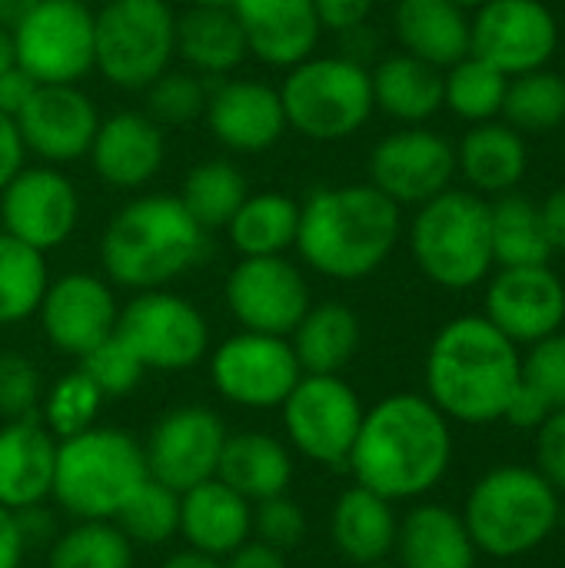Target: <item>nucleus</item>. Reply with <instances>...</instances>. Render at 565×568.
I'll use <instances>...</instances> for the list:
<instances>
[{"instance_id": "obj_1", "label": "nucleus", "mask_w": 565, "mask_h": 568, "mask_svg": "<svg viewBox=\"0 0 565 568\" xmlns=\"http://www.w3.org/2000/svg\"><path fill=\"white\" fill-rule=\"evenodd\" d=\"M453 463L450 419L416 393H393L363 413L346 469L356 486L406 503L436 489Z\"/></svg>"}, {"instance_id": "obj_2", "label": "nucleus", "mask_w": 565, "mask_h": 568, "mask_svg": "<svg viewBox=\"0 0 565 568\" xmlns=\"http://www.w3.org/2000/svg\"><path fill=\"white\" fill-rule=\"evenodd\" d=\"M523 383V349L483 313L450 320L426 353V399L463 426L500 423Z\"/></svg>"}, {"instance_id": "obj_3", "label": "nucleus", "mask_w": 565, "mask_h": 568, "mask_svg": "<svg viewBox=\"0 0 565 568\" xmlns=\"http://www.w3.org/2000/svg\"><path fill=\"white\" fill-rule=\"evenodd\" d=\"M403 236L400 206L373 183L320 186L300 203L296 250L326 280L353 283L376 273Z\"/></svg>"}, {"instance_id": "obj_4", "label": "nucleus", "mask_w": 565, "mask_h": 568, "mask_svg": "<svg viewBox=\"0 0 565 568\" xmlns=\"http://www.w3.org/2000/svg\"><path fill=\"white\" fill-rule=\"evenodd\" d=\"M206 230L180 196H137L117 210L100 236V263L117 286L163 290L203 256Z\"/></svg>"}, {"instance_id": "obj_5", "label": "nucleus", "mask_w": 565, "mask_h": 568, "mask_svg": "<svg viewBox=\"0 0 565 568\" xmlns=\"http://www.w3.org/2000/svg\"><path fill=\"white\" fill-rule=\"evenodd\" d=\"M150 479L143 446L117 426H90L70 439H57L50 499L80 519L113 523L127 499Z\"/></svg>"}, {"instance_id": "obj_6", "label": "nucleus", "mask_w": 565, "mask_h": 568, "mask_svg": "<svg viewBox=\"0 0 565 568\" xmlns=\"http://www.w3.org/2000/svg\"><path fill=\"white\" fill-rule=\"evenodd\" d=\"M463 523L476 552L519 559L556 532L559 493L529 466H496L470 489Z\"/></svg>"}, {"instance_id": "obj_7", "label": "nucleus", "mask_w": 565, "mask_h": 568, "mask_svg": "<svg viewBox=\"0 0 565 568\" xmlns=\"http://www.w3.org/2000/svg\"><path fill=\"white\" fill-rule=\"evenodd\" d=\"M410 253L420 273L443 290L480 286L496 270L490 200L456 186L426 200L410 223Z\"/></svg>"}, {"instance_id": "obj_8", "label": "nucleus", "mask_w": 565, "mask_h": 568, "mask_svg": "<svg viewBox=\"0 0 565 568\" xmlns=\"http://www.w3.org/2000/svg\"><path fill=\"white\" fill-rule=\"evenodd\" d=\"M280 100L286 126L313 143L350 140L376 110L370 70L353 57H306L286 70Z\"/></svg>"}, {"instance_id": "obj_9", "label": "nucleus", "mask_w": 565, "mask_h": 568, "mask_svg": "<svg viewBox=\"0 0 565 568\" xmlns=\"http://www.w3.org/2000/svg\"><path fill=\"white\" fill-rule=\"evenodd\" d=\"M176 57V13L167 0H107L93 10V70L120 90H147Z\"/></svg>"}, {"instance_id": "obj_10", "label": "nucleus", "mask_w": 565, "mask_h": 568, "mask_svg": "<svg viewBox=\"0 0 565 568\" xmlns=\"http://www.w3.org/2000/svg\"><path fill=\"white\" fill-rule=\"evenodd\" d=\"M363 399L343 376L303 373L290 396L280 403L286 443L310 463L346 469L360 423Z\"/></svg>"}, {"instance_id": "obj_11", "label": "nucleus", "mask_w": 565, "mask_h": 568, "mask_svg": "<svg viewBox=\"0 0 565 568\" xmlns=\"http://www.w3.org/2000/svg\"><path fill=\"white\" fill-rule=\"evenodd\" d=\"M113 333L133 349L143 369L157 373L193 369L210 353L206 316L190 300L167 290L137 293L120 310Z\"/></svg>"}, {"instance_id": "obj_12", "label": "nucleus", "mask_w": 565, "mask_h": 568, "mask_svg": "<svg viewBox=\"0 0 565 568\" xmlns=\"http://www.w3.org/2000/svg\"><path fill=\"white\" fill-rule=\"evenodd\" d=\"M10 37L17 67L37 83H77L93 70V10L83 0H37Z\"/></svg>"}, {"instance_id": "obj_13", "label": "nucleus", "mask_w": 565, "mask_h": 568, "mask_svg": "<svg viewBox=\"0 0 565 568\" xmlns=\"http://www.w3.org/2000/svg\"><path fill=\"white\" fill-rule=\"evenodd\" d=\"M559 50V20L546 0H486L470 17V53L506 77L549 67Z\"/></svg>"}, {"instance_id": "obj_14", "label": "nucleus", "mask_w": 565, "mask_h": 568, "mask_svg": "<svg viewBox=\"0 0 565 568\" xmlns=\"http://www.w3.org/2000/svg\"><path fill=\"white\" fill-rule=\"evenodd\" d=\"M303 369L286 336L236 333L210 356V379L216 393L243 409H273L300 383Z\"/></svg>"}, {"instance_id": "obj_15", "label": "nucleus", "mask_w": 565, "mask_h": 568, "mask_svg": "<svg viewBox=\"0 0 565 568\" xmlns=\"http://www.w3.org/2000/svg\"><path fill=\"white\" fill-rule=\"evenodd\" d=\"M223 296L243 329L266 336H290L313 306L300 266L286 256H240Z\"/></svg>"}, {"instance_id": "obj_16", "label": "nucleus", "mask_w": 565, "mask_h": 568, "mask_svg": "<svg viewBox=\"0 0 565 568\" xmlns=\"http://www.w3.org/2000/svg\"><path fill=\"white\" fill-rule=\"evenodd\" d=\"M456 180V146L426 126H403L370 153V183L396 206H423Z\"/></svg>"}, {"instance_id": "obj_17", "label": "nucleus", "mask_w": 565, "mask_h": 568, "mask_svg": "<svg viewBox=\"0 0 565 568\" xmlns=\"http://www.w3.org/2000/svg\"><path fill=\"white\" fill-rule=\"evenodd\" d=\"M3 233L50 253L70 240L80 220V193L57 166H20L0 190Z\"/></svg>"}, {"instance_id": "obj_18", "label": "nucleus", "mask_w": 565, "mask_h": 568, "mask_svg": "<svg viewBox=\"0 0 565 568\" xmlns=\"http://www.w3.org/2000/svg\"><path fill=\"white\" fill-rule=\"evenodd\" d=\"M226 426L210 406H176L147 436L143 459L150 479L173 493H186L196 483L216 476Z\"/></svg>"}, {"instance_id": "obj_19", "label": "nucleus", "mask_w": 565, "mask_h": 568, "mask_svg": "<svg viewBox=\"0 0 565 568\" xmlns=\"http://www.w3.org/2000/svg\"><path fill=\"white\" fill-rule=\"evenodd\" d=\"M483 316L519 349L533 346L565 323V283L546 266H500L486 276Z\"/></svg>"}, {"instance_id": "obj_20", "label": "nucleus", "mask_w": 565, "mask_h": 568, "mask_svg": "<svg viewBox=\"0 0 565 568\" xmlns=\"http://www.w3.org/2000/svg\"><path fill=\"white\" fill-rule=\"evenodd\" d=\"M13 123L27 153L60 166L87 156L100 126V113L77 83H40Z\"/></svg>"}, {"instance_id": "obj_21", "label": "nucleus", "mask_w": 565, "mask_h": 568, "mask_svg": "<svg viewBox=\"0 0 565 568\" xmlns=\"http://www.w3.org/2000/svg\"><path fill=\"white\" fill-rule=\"evenodd\" d=\"M40 329L57 353L83 356L117 329V296L93 273H67L53 280L40 300Z\"/></svg>"}, {"instance_id": "obj_22", "label": "nucleus", "mask_w": 565, "mask_h": 568, "mask_svg": "<svg viewBox=\"0 0 565 568\" xmlns=\"http://www.w3.org/2000/svg\"><path fill=\"white\" fill-rule=\"evenodd\" d=\"M206 126L233 153H263L286 133L280 90L260 80H223L206 97Z\"/></svg>"}, {"instance_id": "obj_23", "label": "nucleus", "mask_w": 565, "mask_h": 568, "mask_svg": "<svg viewBox=\"0 0 565 568\" xmlns=\"http://www.w3.org/2000/svg\"><path fill=\"white\" fill-rule=\"evenodd\" d=\"M87 156L93 163V173L107 186L140 190L160 173L167 156V136L150 113L120 110L100 120Z\"/></svg>"}, {"instance_id": "obj_24", "label": "nucleus", "mask_w": 565, "mask_h": 568, "mask_svg": "<svg viewBox=\"0 0 565 568\" xmlns=\"http://www.w3.org/2000/svg\"><path fill=\"white\" fill-rule=\"evenodd\" d=\"M230 10L243 30L246 53L270 67L290 70L303 63L323 37L313 0H233Z\"/></svg>"}, {"instance_id": "obj_25", "label": "nucleus", "mask_w": 565, "mask_h": 568, "mask_svg": "<svg viewBox=\"0 0 565 568\" xmlns=\"http://www.w3.org/2000/svg\"><path fill=\"white\" fill-rule=\"evenodd\" d=\"M57 439L40 416L7 419L0 426V506L10 513L50 503Z\"/></svg>"}, {"instance_id": "obj_26", "label": "nucleus", "mask_w": 565, "mask_h": 568, "mask_svg": "<svg viewBox=\"0 0 565 568\" xmlns=\"http://www.w3.org/2000/svg\"><path fill=\"white\" fill-rule=\"evenodd\" d=\"M180 536L190 549L226 559L253 536V506L216 476L180 493Z\"/></svg>"}, {"instance_id": "obj_27", "label": "nucleus", "mask_w": 565, "mask_h": 568, "mask_svg": "<svg viewBox=\"0 0 565 568\" xmlns=\"http://www.w3.org/2000/svg\"><path fill=\"white\" fill-rule=\"evenodd\" d=\"M529 173V146L519 130L506 120L473 123L456 146V176L466 180V190L480 196L516 193Z\"/></svg>"}, {"instance_id": "obj_28", "label": "nucleus", "mask_w": 565, "mask_h": 568, "mask_svg": "<svg viewBox=\"0 0 565 568\" xmlns=\"http://www.w3.org/2000/svg\"><path fill=\"white\" fill-rule=\"evenodd\" d=\"M216 479L226 483L233 493H240L250 506L286 496L293 483V456L290 446L270 433L246 429V433H226Z\"/></svg>"}, {"instance_id": "obj_29", "label": "nucleus", "mask_w": 565, "mask_h": 568, "mask_svg": "<svg viewBox=\"0 0 565 568\" xmlns=\"http://www.w3.org/2000/svg\"><path fill=\"white\" fill-rule=\"evenodd\" d=\"M393 33L403 53L446 70L470 53V10L453 0H396Z\"/></svg>"}, {"instance_id": "obj_30", "label": "nucleus", "mask_w": 565, "mask_h": 568, "mask_svg": "<svg viewBox=\"0 0 565 568\" xmlns=\"http://www.w3.org/2000/svg\"><path fill=\"white\" fill-rule=\"evenodd\" d=\"M400 568H473L476 546L460 513L423 503L400 519L396 549Z\"/></svg>"}, {"instance_id": "obj_31", "label": "nucleus", "mask_w": 565, "mask_h": 568, "mask_svg": "<svg viewBox=\"0 0 565 568\" xmlns=\"http://www.w3.org/2000/svg\"><path fill=\"white\" fill-rule=\"evenodd\" d=\"M396 529L400 519L393 503L356 483L336 499L330 516V539L336 552L360 568L386 562V556L396 549Z\"/></svg>"}, {"instance_id": "obj_32", "label": "nucleus", "mask_w": 565, "mask_h": 568, "mask_svg": "<svg viewBox=\"0 0 565 568\" xmlns=\"http://www.w3.org/2000/svg\"><path fill=\"white\" fill-rule=\"evenodd\" d=\"M373 103L403 126H423L443 110V70L413 57L390 53L370 70Z\"/></svg>"}, {"instance_id": "obj_33", "label": "nucleus", "mask_w": 565, "mask_h": 568, "mask_svg": "<svg viewBox=\"0 0 565 568\" xmlns=\"http://www.w3.org/2000/svg\"><path fill=\"white\" fill-rule=\"evenodd\" d=\"M286 339L303 373L340 376L353 363L363 343V326H360V316L346 303L330 300V303L310 306Z\"/></svg>"}, {"instance_id": "obj_34", "label": "nucleus", "mask_w": 565, "mask_h": 568, "mask_svg": "<svg viewBox=\"0 0 565 568\" xmlns=\"http://www.w3.org/2000/svg\"><path fill=\"white\" fill-rule=\"evenodd\" d=\"M176 57L200 77H226L246 57L243 30L230 7H190L176 17Z\"/></svg>"}, {"instance_id": "obj_35", "label": "nucleus", "mask_w": 565, "mask_h": 568, "mask_svg": "<svg viewBox=\"0 0 565 568\" xmlns=\"http://www.w3.org/2000/svg\"><path fill=\"white\" fill-rule=\"evenodd\" d=\"M223 230L240 256H283L296 243L300 203L286 193H250Z\"/></svg>"}, {"instance_id": "obj_36", "label": "nucleus", "mask_w": 565, "mask_h": 568, "mask_svg": "<svg viewBox=\"0 0 565 568\" xmlns=\"http://www.w3.org/2000/svg\"><path fill=\"white\" fill-rule=\"evenodd\" d=\"M493 260L496 266H546L553 243L539 213V203L519 193H503L490 203Z\"/></svg>"}, {"instance_id": "obj_37", "label": "nucleus", "mask_w": 565, "mask_h": 568, "mask_svg": "<svg viewBox=\"0 0 565 568\" xmlns=\"http://www.w3.org/2000/svg\"><path fill=\"white\" fill-rule=\"evenodd\" d=\"M500 120H506L523 136H543V133H553V130L565 126L563 73L543 67V70L509 77Z\"/></svg>"}, {"instance_id": "obj_38", "label": "nucleus", "mask_w": 565, "mask_h": 568, "mask_svg": "<svg viewBox=\"0 0 565 568\" xmlns=\"http://www.w3.org/2000/svg\"><path fill=\"white\" fill-rule=\"evenodd\" d=\"M246 196V176L230 160H203L183 176L180 186V203L203 230H223Z\"/></svg>"}, {"instance_id": "obj_39", "label": "nucleus", "mask_w": 565, "mask_h": 568, "mask_svg": "<svg viewBox=\"0 0 565 568\" xmlns=\"http://www.w3.org/2000/svg\"><path fill=\"white\" fill-rule=\"evenodd\" d=\"M509 77L486 63L476 53H466L453 67L443 70V106H450L453 116L473 123L500 120L503 100H506Z\"/></svg>"}, {"instance_id": "obj_40", "label": "nucleus", "mask_w": 565, "mask_h": 568, "mask_svg": "<svg viewBox=\"0 0 565 568\" xmlns=\"http://www.w3.org/2000/svg\"><path fill=\"white\" fill-rule=\"evenodd\" d=\"M50 286L40 250L0 233V326H17L40 310Z\"/></svg>"}, {"instance_id": "obj_41", "label": "nucleus", "mask_w": 565, "mask_h": 568, "mask_svg": "<svg viewBox=\"0 0 565 568\" xmlns=\"http://www.w3.org/2000/svg\"><path fill=\"white\" fill-rule=\"evenodd\" d=\"M133 549L117 523L80 519L50 539L47 568H133Z\"/></svg>"}, {"instance_id": "obj_42", "label": "nucleus", "mask_w": 565, "mask_h": 568, "mask_svg": "<svg viewBox=\"0 0 565 568\" xmlns=\"http://www.w3.org/2000/svg\"><path fill=\"white\" fill-rule=\"evenodd\" d=\"M133 546H163L180 536V493L147 479L113 519Z\"/></svg>"}, {"instance_id": "obj_43", "label": "nucleus", "mask_w": 565, "mask_h": 568, "mask_svg": "<svg viewBox=\"0 0 565 568\" xmlns=\"http://www.w3.org/2000/svg\"><path fill=\"white\" fill-rule=\"evenodd\" d=\"M103 406V393L90 383L83 369L60 376L40 399V423L50 429L53 439H70L90 426H97Z\"/></svg>"}, {"instance_id": "obj_44", "label": "nucleus", "mask_w": 565, "mask_h": 568, "mask_svg": "<svg viewBox=\"0 0 565 568\" xmlns=\"http://www.w3.org/2000/svg\"><path fill=\"white\" fill-rule=\"evenodd\" d=\"M206 97H210V90L203 87L200 73H193V70L190 73L186 70H167L147 87V113L160 126H180V123H190V120L203 116Z\"/></svg>"}, {"instance_id": "obj_45", "label": "nucleus", "mask_w": 565, "mask_h": 568, "mask_svg": "<svg viewBox=\"0 0 565 568\" xmlns=\"http://www.w3.org/2000/svg\"><path fill=\"white\" fill-rule=\"evenodd\" d=\"M80 369L90 376V383L103 393V399H120L127 393H133L143 379V363L133 356V349L110 333L103 343H97L90 353L80 356Z\"/></svg>"}, {"instance_id": "obj_46", "label": "nucleus", "mask_w": 565, "mask_h": 568, "mask_svg": "<svg viewBox=\"0 0 565 568\" xmlns=\"http://www.w3.org/2000/svg\"><path fill=\"white\" fill-rule=\"evenodd\" d=\"M523 383L536 389L549 409L565 406V333H553L533 346H526L523 356Z\"/></svg>"}, {"instance_id": "obj_47", "label": "nucleus", "mask_w": 565, "mask_h": 568, "mask_svg": "<svg viewBox=\"0 0 565 568\" xmlns=\"http://www.w3.org/2000/svg\"><path fill=\"white\" fill-rule=\"evenodd\" d=\"M43 399V379L37 366L20 353H0V416L23 419L33 416Z\"/></svg>"}, {"instance_id": "obj_48", "label": "nucleus", "mask_w": 565, "mask_h": 568, "mask_svg": "<svg viewBox=\"0 0 565 568\" xmlns=\"http://www.w3.org/2000/svg\"><path fill=\"white\" fill-rule=\"evenodd\" d=\"M253 539L290 552L306 539V513L290 496H273L253 506Z\"/></svg>"}, {"instance_id": "obj_49", "label": "nucleus", "mask_w": 565, "mask_h": 568, "mask_svg": "<svg viewBox=\"0 0 565 568\" xmlns=\"http://www.w3.org/2000/svg\"><path fill=\"white\" fill-rule=\"evenodd\" d=\"M556 493H565V406L553 409L536 429V466Z\"/></svg>"}, {"instance_id": "obj_50", "label": "nucleus", "mask_w": 565, "mask_h": 568, "mask_svg": "<svg viewBox=\"0 0 565 568\" xmlns=\"http://www.w3.org/2000/svg\"><path fill=\"white\" fill-rule=\"evenodd\" d=\"M320 27L323 30H336V33H350L366 27L370 13H373V0H313Z\"/></svg>"}, {"instance_id": "obj_51", "label": "nucleus", "mask_w": 565, "mask_h": 568, "mask_svg": "<svg viewBox=\"0 0 565 568\" xmlns=\"http://www.w3.org/2000/svg\"><path fill=\"white\" fill-rule=\"evenodd\" d=\"M549 413H553L549 403H546L536 389H529L526 383H519L516 393H513V399L506 403L503 423H509V426H516V429H533V433H536Z\"/></svg>"}, {"instance_id": "obj_52", "label": "nucleus", "mask_w": 565, "mask_h": 568, "mask_svg": "<svg viewBox=\"0 0 565 568\" xmlns=\"http://www.w3.org/2000/svg\"><path fill=\"white\" fill-rule=\"evenodd\" d=\"M40 83L23 70V67H7L3 73H0V113L3 116H17L20 110H23V103L33 97V90H37Z\"/></svg>"}, {"instance_id": "obj_53", "label": "nucleus", "mask_w": 565, "mask_h": 568, "mask_svg": "<svg viewBox=\"0 0 565 568\" xmlns=\"http://www.w3.org/2000/svg\"><path fill=\"white\" fill-rule=\"evenodd\" d=\"M223 568H286V552L260 542V539H246L243 546H236L226 559H220Z\"/></svg>"}, {"instance_id": "obj_54", "label": "nucleus", "mask_w": 565, "mask_h": 568, "mask_svg": "<svg viewBox=\"0 0 565 568\" xmlns=\"http://www.w3.org/2000/svg\"><path fill=\"white\" fill-rule=\"evenodd\" d=\"M23 552H27V539H23L20 519L17 513L0 506V568H20Z\"/></svg>"}, {"instance_id": "obj_55", "label": "nucleus", "mask_w": 565, "mask_h": 568, "mask_svg": "<svg viewBox=\"0 0 565 568\" xmlns=\"http://www.w3.org/2000/svg\"><path fill=\"white\" fill-rule=\"evenodd\" d=\"M23 143H20V133H17V123L10 116L0 113V190L10 183V176L23 166Z\"/></svg>"}, {"instance_id": "obj_56", "label": "nucleus", "mask_w": 565, "mask_h": 568, "mask_svg": "<svg viewBox=\"0 0 565 568\" xmlns=\"http://www.w3.org/2000/svg\"><path fill=\"white\" fill-rule=\"evenodd\" d=\"M539 213H543V223H546L553 250L565 253V183L539 203Z\"/></svg>"}, {"instance_id": "obj_57", "label": "nucleus", "mask_w": 565, "mask_h": 568, "mask_svg": "<svg viewBox=\"0 0 565 568\" xmlns=\"http://www.w3.org/2000/svg\"><path fill=\"white\" fill-rule=\"evenodd\" d=\"M160 568H223V562L213 556H203L196 549H183V552H173Z\"/></svg>"}, {"instance_id": "obj_58", "label": "nucleus", "mask_w": 565, "mask_h": 568, "mask_svg": "<svg viewBox=\"0 0 565 568\" xmlns=\"http://www.w3.org/2000/svg\"><path fill=\"white\" fill-rule=\"evenodd\" d=\"M37 0H0V27L13 30L30 10H33Z\"/></svg>"}, {"instance_id": "obj_59", "label": "nucleus", "mask_w": 565, "mask_h": 568, "mask_svg": "<svg viewBox=\"0 0 565 568\" xmlns=\"http://www.w3.org/2000/svg\"><path fill=\"white\" fill-rule=\"evenodd\" d=\"M17 60H13V37H10V30L7 27H0V73L7 70V67H13Z\"/></svg>"}, {"instance_id": "obj_60", "label": "nucleus", "mask_w": 565, "mask_h": 568, "mask_svg": "<svg viewBox=\"0 0 565 568\" xmlns=\"http://www.w3.org/2000/svg\"><path fill=\"white\" fill-rule=\"evenodd\" d=\"M233 0H190V7H230Z\"/></svg>"}, {"instance_id": "obj_61", "label": "nucleus", "mask_w": 565, "mask_h": 568, "mask_svg": "<svg viewBox=\"0 0 565 568\" xmlns=\"http://www.w3.org/2000/svg\"><path fill=\"white\" fill-rule=\"evenodd\" d=\"M453 3H460L463 10H476L480 3H486V0H453Z\"/></svg>"}, {"instance_id": "obj_62", "label": "nucleus", "mask_w": 565, "mask_h": 568, "mask_svg": "<svg viewBox=\"0 0 565 568\" xmlns=\"http://www.w3.org/2000/svg\"><path fill=\"white\" fill-rule=\"evenodd\" d=\"M363 568H400V566H390V562H376V566H363Z\"/></svg>"}, {"instance_id": "obj_63", "label": "nucleus", "mask_w": 565, "mask_h": 568, "mask_svg": "<svg viewBox=\"0 0 565 568\" xmlns=\"http://www.w3.org/2000/svg\"><path fill=\"white\" fill-rule=\"evenodd\" d=\"M563 156H565V146H563Z\"/></svg>"}]
</instances>
